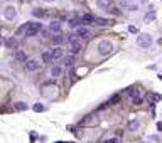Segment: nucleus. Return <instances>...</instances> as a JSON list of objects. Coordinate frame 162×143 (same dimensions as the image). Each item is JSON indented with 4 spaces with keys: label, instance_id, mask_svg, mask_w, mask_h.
I'll return each instance as SVG.
<instances>
[{
    "label": "nucleus",
    "instance_id": "f704fd0d",
    "mask_svg": "<svg viewBox=\"0 0 162 143\" xmlns=\"http://www.w3.org/2000/svg\"><path fill=\"white\" fill-rule=\"evenodd\" d=\"M142 2H147V0H142Z\"/></svg>",
    "mask_w": 162,
    "mask_h": 143
},
{
    "label": "nucleus",
    "instance_id": "5701e85b",
    "mask_svg": "<svg viewBox=\"0 0 162 143\" xmlns=\"http://www.w3.org/2000/svg\"><path fill=\"white\" fill-rule=\"evenodd\" d=\"M34 111H37V113H44V111H46V106L41 105V103H36V105H34Z\"/></svg>",
    "mask_w": 162,
    "mask_h": 143
},
{
    "label": "nucleus",
    "instance_id": "cd10ccee",
    "mask_svg": "<svg viewBox=\"0 0 162 143\" xmlns=\"http://www.w3.org/2000/svg\"><path fill=\"white\" fill-rule=\"evenodd\" d=\"M118 99H120L118 94H117V96H111V98H110V103H118Z\"/></svg>",
    "mask_w": 162,
    "mask_h": 143
},
{
    "label": "nucleus",
    "instance_id": "393cba45",
    "mask_svg": "<svg viewBox=\"0 0 162 143\" xmlns=\"http://www.w3.org/2000/svg\"><path fill=\"white\" fill-rule=\"evenodd\" d=\"M154 19H155V12H149L147 15H145V20H147V22L154 20Z\"/></svg>",
    "mask_w": 162,
    "mask_h": 143
},
{
    "label": "nucleus",
    "instance_id": "9d476101",
    "mask_svg": "<svg viewBox=\"0 0 162 143\" xmlns=\"http://www.w3.org/2000/svg\"><path fill=\"white\" fill-rule=\"evenodd\" d=\"M27 27H29V22H26V24H22L20 27H17V30H15V37H22V35H26Z\"/></svg>",
    "mask_w": 162,
    "mask_h": 143
},
{
    "label": "nucleus",
    "instance_id": "2f4dec72",
    "mask_svg": "<svg viewBox=\"0 0 162 143\" xmlns=\"http://www.w3.org/2000/svg\"><path fill=\"white\" fill-rule=\"evenodd\" d=\"M108 141H110V143H117V141H118V138H110Z\"/></svg>",
    "mask_w": 162,
    "mask_h": 143
},
{
    "label": "nucleus",
    "instance_id": "7ed1b4c3",
    "mask_svg": "<svg viewBox=\"0 0 162 143\" xmlns=\"http://www.w3.org/2000/svg\"><path fill=\"white\" fill-rule=\"evenodd\" d=\"M111 50H113V44H111L110 41H101L98 44V52L101 56H108Z\"/></svg>",
    "mask_w": 162,
    "mask_h": 143
},
{
    "label": "nucleus",
    "instance_id": "412c9836",
    "mask_svg": "<svg viewBox=\"0 0 162 143\" xmlns=\"http://www.w3.org/2000/svg\"><path fill=\"white\" fill-rule=\"evenodd\" d=\"M32 15L42 19V17H44V10H42V8H34V10H32Z\"/></svg>",
    "mask_w": 162,
    "mask_h": 143
},
{
    "label": "nucleus",
    "instance_id": "7c9ffc66",
    "mask_svg": "<svg viewBox=\"0 0 162 143\" xmlns=\"http://www.w3.org/2000/svg\"><path fill=\"white\" fill-rule=\"evenodd\" d=\"M152 99L154 101H159V99H162V96H160V94H152Z\"/></svg>",
    "mask_w": 162,
    "mask_h": 143
},
{
    "label": "nucleus",
    "instance_id": "1a4fd4ad",
    "mask_svg": "<svg viewBox=\"0 0 162 143\" xmlns=\"http://www.w3.org/2000/svg\"><path fill=\"white\" fill-rule=\"evenodd\" d=\"M49 32H61V20H52L51 24H49Z\"/></svg>",
    "mask_w": 162,
    "mask_h": 143
},
{
    "label": "nucleus",
    "instance_id": "4be33fe9",
    "mask_svg": "<svg viewBox=\"0 0 162 143\" xmlns=\"http://www.w3.org/2000/svg\"><path fill=\"white\" fill-rule=\"evenodd\" d=\"M61 61H63V62L66 64V66H73V62H74V56L71 54V57H63Z\"/></svg>",
    "mask_w": 162,
    "mask_h": 143
},
{
    "label": "nucleus",
    "instance_id": "dca6fc26",
    "mask_svg": "<svg viewBox=\"0 0 162 143\" xmlns=\"http://www.w3.org/2000/svg\"><path fill=\"white\" fill-rule=\"evenodd\" d=\"M95 24L96 25H110L111 20H108V19H101V17H95Z\"/></svg>",
    "mask_w": 162,
    "mask_h": 143
},
{
    "label": "nucleus",
    "instance_id": "f3484780",
    "mask_svg": "<svg viewBox=\"0 0 162 143\" xmlns=\"http://www.w3.org/2000/svg\"><path fill=\"white\" fill-rule=\"evenodd\" d=\"M96 5H98L100 8H110L111 7V0H98Z\"/></svg>",
    "mask_w": 162,
    "mask_h": 143
},
{
    "label": "nucleus",
    "instance_id": "9b49d317",
    "mask_svg": "<svg viewBox=\"0 0 162 143\" xmlns=\"http://www.w3.org/2000/svg\"><path fill=\"white\" fill-rule=\"evenodd\" d=\"M63 72H64L63 66H52V67H51V74H52V78H59V76H63Z\"/></svg>",
    "mask_w": 162,
    "mask_h": 143
},
{
    "label": "nucleus",
    "instance_id": "473e14b6",
    "mask_svg": "<svg viewBox=\"0 0 162 143\" xmlns=\"http://www.w3.org/2000/svg\"><path fill=\"white\" fill-rule=\"evenodd\" d=\"M19 2H20V4H26V2H30V0H19Z\"/></svg>",
    "mask_w": 162,
    "mask_h": 143
},
{
    "label": "nucleus",
    "instance_id": "39448f33",
    "mask_svg": "<svg viewBox=\"0 0 162 143\" xmlns=\"http://www.w3.org/2000/svg\"><path fill=\"white\" fill-rule=\"evenodd\" d=\"M39 67H41V66H39V61H36V59H27V61H26V69L29 72L37 71Z\"/></svg>",
    "mask_w": 162,
    "mask_h": 143
},
{
    "label": "nucleus",
    "instance_id": "b1692460",
    "mask_svg": "<svg viewBox=\"0 0 162 143\" xmlns=\"http://www.w3.org/2000/svg\"><path fill=\"white\" fill-rule=\"evenodd\" d=\"M15 109H17V111H26V109H27V105H26V103H20V101H19V103H15Z\"/></svg>",
    "mask_w": 162,
    "mask_h": 143
},
{
    "label": "nucleus",
    "instance_id": "72a5a7b5",
    "mask_svg": "<svg viewBox=\"0 0 162 143\" xmlns=\"http://www.w3.org/2000/svg\"><path fill=\"white\" fill-rule=\"evenodd\" d=\"M46 2H54V0H46Z\"/></svg>",
    "mask_w": 162,
    "mask_h": 143
},
{
    "label": "nucleus",
    "instance_id": "c756f323",
    "mask_svg": "<svg viewBox=\"0 0 162 143\" xmlns=\"http://www.w3.org/2000/svg\"><path fill=\"white\" fill-rule=\"evenodd\" d=\"M34 140H37V135H36V131H30V141H34Z\"/></svg>",
    "mask_w": 162,
    "mask_h": 143
},
{
    "label": "nucleus",
    "instance_id": "a878e982",
    "mask_svg": "<svg viewBox=\"0 0 162 143\" xmlns=\"http://www.w3.org/2000/svg\"><path fill=\"white\" fill-rule=\"evenodd\" d=\"M110 14H111V15H120V10H118V8H113V7H110Z\"/></svg>",
    "mask_w": 162,
    "mask_h": 143
},
{
    "label": "nucleus",
    "instance_id": "6e6552de",
    "mask_svg": "<svg viewBox=\"0 0 162 143\" xmlns=\"http://www.w3.org/2000/svg\"><path fill=\"white\" fill-rule=\"evenodd\" d=\"M51 54H52V59H54V61H61V59L64 57V50L61 49V47H56L54 50H51Z\"/></svg>",
    "mask_w": 162,
    "mask_h": 143
},
{
    "label": "nucleus",
    "instance_id": "f03ea898",
    "mask_svg": "<svg viewBox=\"0 0 162 143\" xmlns=\"http://www.w3.org/2000/svg\"><path fill=\"white\" fill-rule=\"evenodd\" d=\"M41 29H42V24H41V22H29V27H27L26 37H34L36 34L41 32Z\"/></svg>",
    "mask_w": 162,
    "mask_h": 143
},
{
    "label": "nucleus",
    "instance_id": "c85d7f7f",
    "mask_svg": "<svg viewBox=\"0 0 162 143\" xmlns=\"http://www.w3.org/2000/svg\"><path fill=\"white\" fill-rule=\"evenodd\" d=\"M128 32H132V34H137V32H139V30H137V27H133V25H130V27H128Z\"/></svg>",
    "mask_w": 162,
    "mask_h": 143
},
{
    "label": "nucleus",
    "instance_id": "f257e3e1",
    "mask_svg": "<svg viewBox=\"0 0 162 143\" xmlns=\"http://www.w3.org/2000/svg\"><path fill=\"white\" fill-rule=\"evenodd\" d=\"M152 35L150 34H139V37H137V44H139V47H142V49H149L150 46H152Z\"/></svg>",
    "mask_w": 162,
    "mask_h": 143
},
{
    "label": "nucleus",
    "instance_id": "a211bd4d",
    "mask_svg": "<svg viewBox=\"0 0 162 143\" xmlns=\"http://www.w3.org/2000/svg\"><path fill=\"white\" fill-rule=\"evenodd\" d=\"M42 61L44 62H51V61H54V59H52V54H51V50H46V52H44L42 54Z\"/></svg>",
    "mask_w": 162,
    "mask_h": 143
},
{
    "label": "nucleus",
    "instance_id": "aec40b11",
    "mask_svg": "<svg viewBox=\"0 0 162 143\" xmlns=\"http://www.w3.org/2000/svg\"><path fill=\"white\" fill-rule=\"evenodd\" d=\"M139 125H140V123H139V120H132V121L128 123V130H130V131H135L137 128H139Z\"/></svg>",
    "mask_w": 162,
    "mask_h": 143
},
{
    "label": "nucleus",
    "instance_id": "0eeeda50",
    "mask_svg": "<svg viewBox=\"0 0 162 143\" xmlns=\"http://www.w3.org/2000/svg\"><path fill=\"white\" fill-rule=\"evenodd\" d=\"M4 44H5V47H9V49H17V46H19V41H17V37L5 39V41H4Z\"/></svg>",
    "mask_w": 162,
    "mask_h": 143
},
{
    "label": "nucleus",
    "instance_id": "2eb2a0df",
    "mask_svg": "<svg viewBox=\"0 0 162 143\" xmlns=\"http://www.w3.org/2000/svg\"><path fill=\"white\" fill-rule=\"evenodd\" d=\"M81 25H85L81 19H71V20H69V27H71V29H78Z\"/></svg>",
    "mask_w": 162,
    "mask_h": 143
},
{
    "label": "nucleus",
    "instance_id": "423d86ee",
    "mask_svg": "<svg viewBox=\"0 0 162 143\" xmlns=\"http://www.w3.org/2000/svg\"><path fill=\"white\" fill-rule=\"evenodd\" d=\"M74 35L81 39H86V37H90V30L86 27H78V29H74Z\"/></svg>",
    "mask_w": 162,
    "mask_h": 143
},
{
    "label": "nucleus",
    "instance_id": "4468645a",
    "mask_svg": "<svg viewBox=\"0 0 162 143\" xmlns=\"http://www.w3.org/2000/svg\"><path fill=\"white\" fill-rule=\"evenodd\" d=\"M79 50H81V44H79V42H78V41L71 42V50H69V52H71L73 56H76Z\"/></svg>",
    "mask_w": 162,
    "mask_h": 143
},
{
    "label": "nucleus",
    "instance_id": "20e7f679",
    "mask_svg": "<svg viewBox=\"0 0 162 143\" xmlns=\"http://www.w3.org/2000/svg\"><path fill=\"white\" fill-rule=\"evenodd\" d=\"M4 17L7 19V20H15V17H17V10H15V7L7 5V7L4 8Z\"/></svg>",
    "mask_w": 162,
    "mask_h": 143
},
{
    "label": "nucleus",
    "instance_id": "f8f14e48",
    "mask_svg": "<svg viewBox=\"0 0 162 143\" xmlns=\"http://www.w3.org/2000/svg\"><path fill=\"white\" fill-rule=\"evenodd\" d=\"M51 41H52V44H54V46H61V44L66 41V39L63 37V34H61V32H58V34H54V37H52Z\"/></svg>",
    "mask_w": 162,
    "mask_h": 143
},
{
    "label": "nucleus",
    "instance_id": "ddd939ff",
    "mask_svg": "<svg viewBox=\"0 0 162 143\" xmlns=\"http://www.w3.org/2000/svg\"><path fill=\"white\" fill-rule=\"evenodd\" d=\"M15 61H17V62H26L27 54L24 52V50H17V52H15Z\"/></svg>",
    "mask_w": 162,
    "mask_h": 143
},
{
    "label": "nucleus",
    "instance_id": "6ab92c4d",
    "mask_svg": "<svg viewBox=\"0 0 162 143\" xmlns=\"http://www.w3.org/2000/svg\"><path fill=\"white\" fill-rule=\"evenodd\" d=\"M81 20H83V24H90V22L95 20V17L91 15V14H85V15L81 17Z\"/></svg>",
    "mask_w": 162,
    "mask_h": 143
},
{
    "label": "nucleus",
    "instance_id": "bb28decb",
    "mask_svg": "<svg viewBox=\"0 0 162 143\" xmlns=\"http://www.w3.org/2000/svg\"><path fill=\"white\" fill-rule=\"evenodd\" d=\"M142 101H144V99H142L140 96H135V98H133V105H140Z\"/></svg>",
    "mask_w": 162,
    "mask_h": 143
}]
</instances>
